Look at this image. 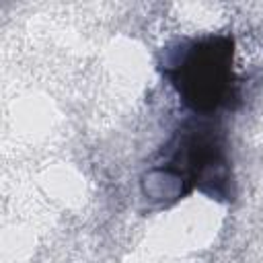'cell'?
Listing matches in <instances>:
<instances>
[{
    "instance_id": "obj_1",
    "label": "cell",
    "mask_w": 263,
    "mask_h": 263,
    "mask_svg": "<svg viewBox=\"0 0 263 263\" xmlns=\"http://www.w3.org/2000/svg\"><path fill=\"white\" fill-rule=\"evenodd\" d=\"M232 39L205 37L187 43L168 64V74L183 101L195 111H212L228 92L232 80Z\"/></svg>"
}]
</instances>
